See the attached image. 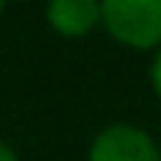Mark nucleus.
Listing matches in <instances>:
<instances>
[{"label":"nucleus","instance_id":"423d86ee","mask_svg":"<svg viewBox=\"0 0 161 161\" xmlns=\"http://www.w3.org/2000/svg\"><path fill=\"white\" fill-rule=\"evenodd\" d=\"M3 6H6V0H0V12H3Z\"/></svg>","mask_w":161,"mask_h":161},{"label":"nucleus","instance_id":"20e7f679","mask_svg":"<svg viewBox=\"0 0 161 161\" xmlns=\"http://www.w3.org/2000/svg\"><path fill=\"white\" fill-rule=\"evenodd\" d=\"M149 80H152V90L158 92L161 98V48L155 51V57H152V66H149Z\"/></svg>","mask_w":161,"mask_h":161},{"label":"nucleus","instance_id":"7ed1b4c3","mask_svg":"<svg viewBox=\"0 0 161 161\" xmlns=\"http://www.w3.org/2000/svg\"><path fill=\"white\" fill-rule=\"evenodd\" d=\"M45 18L66 39H84L102 24V0H48Z\"/></svg>","mask_w":161,"mask_h":161},{"label":"nucleus","instance_id":"f03ea898","mask_svg":"<svg viewBox=\"0 0 161 161\" xmlns=\"http://www.w3.org/2000/svg\"><path fill=\"white\" fill-rule=\"evenodd\" d=\"M86 161H161V149L143 128L114 122L92 137Z\"/></svg>","mask_w":161,"mask_h":161},{"label":"nucleus","instance_id":"39448f33","mask_svg":"<svg viewBox=\"0 0 161 161\" xmlns=\"http://www.w3.org/2000/svg\"><path fill=\"white\" fill-rule=\"evenodd\" d=\"M0 161H18V152L12 149L6 140H0Z\"/></svg>","mask_w":161,"mask_h":161},{"label":"nucleus","instance_id":"f257e3e1","mask_svg":"<svg viewBox=\"0 0 161 161\" xmlns=\"http://www.w3.org/2000/svg\"><path fill=\"white\" fill-rule=\"evenodd\" d=\"M102 27L134 51L161 48V0H102Z\"/></svg>","mask_w":161,"mask_h":161}]
</instances>
